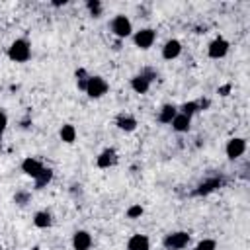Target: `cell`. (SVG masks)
I'll return each mask as SVG.
<instances>
[{
	"label": "cell",
	"instance_id": "12",
	"mask_svg": "<svg viewBox=\"0 0 250 250\" xmlns=\"http://www.w3.org/2000/svg\"><path fill=\"white\" fill-rule=\"evenodd\" d=\"M127 250H150V240L145 234H133L127 240Z\"/></svg>",
	"mask_w": 250,
	"mask_h": 250
},
{
	"label": "cell",
	"instance_id": "23",
	"mask_svg": "<svg viewBox=\"0 0 250 250\" xmlns=\"http://www.w3.org/2000/svg\"><path fill=\"white\" fill-rule=\"evenodd\" d=\"M215 248H217V242L211 240V238H205V240L197 242V246L193 250H215Z\"/></svg>",
	"mask_w": 250,
	"mask_h": 250
},
{
	"label": "cell",
	"instance_id": "14",
	"mask_svg": "<svg viewBox=\"0 0 250 250\" xmlns=\"http://www.w3.org/2000/svg\"><path fill=\"white\" fill-rule=\"evenodd\" d=\"M131 88L137 92V94H146L148 88H150V80L145 76V74H137L131 78Z\"/></svg>",
	"mask_w": 250,
	"mask_h": 250
},
{
	"label": "cell",
	"instance_id": "20",
	"mask_svg": "<svg viewBox=\"0 0 250 250\" xmlns=\"http://www.w3.org/2000/svg\"><path fill=\"white\" fill-rule=\"evenodd\" d=\"M197 109H199V104H197V102H186V104L180 105V113H184V115H188V117H191Z\"/></svg>",
	"mask_w": 250,
	"mask_h": 250
},
{
	"label": "cell",
	"instance_id": "4",
	"mask_svg": "<svg viewBox=\"0 0 250 250\" xmlns=\"http://www.w3.org/2000/svg\"><path fill=\"white\" fill-rule=\"evenodd\" d=\"M107 82H105V78H102V76H88V82H86V88H84V92L90 96V98H102L105 92H107Z\"/></svg>",
	"mask_w": 250,
	"mask_h": 250
},
{
	"label": "cell",
	"instance_id": "19",
	"mask_svg": "<svg viewBox=\"0 0 250 250\" xmlns=\"http://www.w3.org/2000/svg\"><path fill=\"white\" fill-rule=\"evenodd\" d=\"M51 180H53V170H51V168H43V170H41V174L35 178V188H37V189H41V188H45Z\"/></svg>",
	"mask_w": 250,
	"mask_h": 250
},
{
	"label": "cell",
	"instance_id": "17",
	"mask_svg": "<svg viewBox=\"0 0 250 250\" xmlns=\"http://www.w3.org/2000/svg\"><path fill=\"white\" fill-rule=\"evenodd\" d=\"M115 123H117V127L121 131H135L137 129V119L131 117V115H119Z\"/></svg>",
	"mask_w": 250,
	"mask_h": 250
},
{
	"label": "cell",
	"instance_id": "21",
	"mask_svg": "<svg viewBox=\"0 0 250 250\" xmlns=\"http://www.w3.org/2000/svg\"><path fill=\"white\" fill-rule=\"evenodd\" d=\"M86 8L90 10V14H92L94 18H98V16L102 14V2H100V0H88V2H86Z\"/></svg>",
	"mask_w": 250,
	"mask_h": 250
},
{
	"label": "cell",
	"instance_id": "6",
	"mask_svg": "<svg viewBox=\"0 0 250 250\" xmlns=\"http://www.w3.org/2000/svg\"><path fill=\"white\" fill-rule=\"evenodd\" d=\"M227 53H229V41L223 39V37L213 39V41L209 43V47H207V55H209L211 59H223Z\"/></svg>",
	"mask_w": 250,
	"mask_h": 250
},
{
	"label": "cell",
	"instance_id": "7",
	"mask_svg": "<svg viewBox=\"0 0 250 250\" xmlns=\"http://www.w3.org/2000/svg\"><path fill=\"white\" fill-rule=\"evenodd\" d=\"M227 156L230 158V160H236V158H240L242 154H244V150H246V141L244 139H240V137H234V139H230L229 143H227Z\"/></svg>",
	"mask_w": 250,
	"mask_h": 250
},
{
	"label": "cell",
	"instance_id": "8",
	"mask_svg": "<svg viewBox=\"0 0 250 250\" xmlns=\"http://www.w3.org/2000/svg\"><path fill=\"white\" fill-rule=\"evenodd\" d=\"M45 166L37 160V158H31V156H27L23 162H21V172L25 174V176H29V178H37L39 174H41V170H43Z\"/></svg>",
	"mask_w": 250,
	"mask_h": 250
},
{
	"label": "cell",
	"instance_id": "25",
	"mask_svg": "<svg viewBox=\"0 0 250 250\" xmlns=\"http://www.w3.org/2000/svg\"><path fill=\"white\" fill-rule=\"evenodd\" d=\"M215 186H219V180H213L211 184H205V186H201V189H199V191H211V189H215Z\"/></svg>",
	"mask_w": 250,
	"mask_h": 250
},
{
	"label": "cell",
	"instance_id": "26",
	"mask_svg": "<svg viewBox=\"0 0 250 250\" xmlns=\"http://www.w3.org/2000/svg\"><path fill=\"white\" fill-rule=\"evenodd\" d=\"M14 199H16V203H20V205H23V203L27 201V195H25V193H20V195H16Z\"/></svg>",
	"mask_w": 250,
	"mask_h": 250
},
{
	"label": "cell",
	"instance_id": "27",
	"mask_svg": "<svg viewBox=\"0 0 250 250\" xmlns=\"http://www.w3.org/2000/svg\"><path fill=\"white\" fill-rule=\"evenodd\" d=\"M0 250H2V248H0Z\"/></svg>",
	"mask_w": 250,
	"mask_h": 250
},
{
	"label": "cell",
	"instance_id": "22",
	"mask_svg": "<svg viewBox=\"0 0 250 250\" xmlns=\"http://www.w3.org/2000/svg\"><path fill=\"white\" fill-rule=\"evenodd\" d=\"M143 213H145V209H143L139 203H135V205H131V207L127 209V217H129V219H139Z\"/></svg>",
	"mask_w": 250,
	"mask_h": 250
},
{
	"label": "cell",
	"instance_id": "16",
	"mask_svg": "<svg viewBox=\"0 0 250 250\" xmlns=\"http://www.w3.org/2000/svg\"><path fill=\"white\" fill-rule=\"evenodd\" d=\"M51 223H53V219H51L49 211H37L33 215V225L39 229H47V227H51Z\"/></svg>",
	"mask_w": 250,
	"mask_h": 250
},
{
	"label": "cell",
	"instance_id": "18",
	"mask_svg": "<svg viewBox=\"0 0 250 250\" xmlns=\"http://www.w3.org/2000/svg\"><path fill=\"white\" fill-rule=\"evenodd\" d=\"M59 137H61L62 143H68V145L74 143V139H76V129H74V125H70V123L62 125L61 131H59Z\"/></svg>",
	"mask_w": 250,
	"mask_h": 250
},
{
	"label": "cell",
	"instance_id": "13",
	"mask_svg": "<svg viewBox=\"0 0 250 250\" xmlns=\"http://www.w3.org/2000/svg\"><path fill=\"white\" fill-rule=\"evenodd\" d=\"M172 123V129L174 131H178V133H186V131H189V125H191V117H188V115H184V113H176V117L170 121Z\"/></svg>",
	"mask_w": 250,
	"mask_h": 250
},
{
	"label": "cell",
	"instance_id": "9",
	"mask_svg": "<svg viewBox=\"0 0 250 250\" xmlns=\"http://www.w3.org/2000/svg\"><path fill=\"white\" fill-rule=\"evenodd\" d=\"M92 246V234L88 230H76L72 236V248L74 250H90Z\"/></svg>",
	"mask_w": 250,
	"mask_h": 250
},
{
	"label": "cell",
	"instance_id": "24",
	"mask_svg": "<svg viewBox=\"0 0 250 250\" xmlns=\"http://www.w3.org/2000/svg\"><path fill=\"white\" fill-rule=\"evenodd\" d=\"M6 125H8V117H6V113L0 109V137H2V133L6 131Z\"/></svg>",
	"mask_w": 250,
	"mask_h": 250
},
{
	"label": "cell",
	"instance_id": "15",
	"mask_svg": "<svg viewBox=\"0 0 250 250\" xmlns=\"http://www.w3.org/2000/svg\"><path fill=\"white\" fill-rule=\"evenodd\" d=\"M176 113H178V107L172 105V104H166V105H162L160 111H158V121H160V123H170V121L176 117Z\"/></svg>",
	"mask_w": 250,
	"mask_h": 250
},
{
	"label": "cell",
	"instance_id": "11",
	"mask_svg": "<svg viewBox=\"0 0 250 250\" xmlns=\"http://www.w3.org/2000/svg\"><path fill=\"white\" fill-rule=\"evenodd\" d=\"M115 162H117V152H115L113 148L102 150V152L98 154V158H96L98 168H109V166H113Z\"/></svg>",
	"mask_w": 250,
	"mask_h": 250
},
{
	"label": "cell",
	"instance_id": "2",
	"mask_svg": "<svg viewBox=\"0 0 250 250\" xmlns=\"http://www.w3.org/2000/svg\"><path fill=\"white\" fill-rule=\"evenodd\" d=\"M109 27H111V33H113L115 37H119V39L129 37V35H131V31H133L131 20H129L127 16H123V14H117V16L111 20Z\"/></svg>",
	"mask_w": 250,
	"mask_h": 250
},
{
	"label": "cell",
	"instance_id": "10",
	"mask_svg": "<svg viewBox=\"0 0 250 250\" xmlns=\"http://www.w3.org/2000/svg\"><path fill=\"white\" fill-rule=\"evenodd\" d=\"M180 53H182V43H180L178 39H168V41L164 43V47H162V57H164L166 61L176 59Z\"/></svg>",
	"mask_w": 250,
	"mask_h": 250
},
{
	"label": "cell",
	"instance_id": "5",
	"mask_svg": "<svg viewBox=\"0 0 250 250\" xmlns=\"http://www.w3.org/2000/svg\"><path fill=\"white\" fill-rule=\"evenodd\" d=\"M154 39H156V31L150 29V27H143V29H139L133 35V41H135V45L139 49H150L152 43H154Z\"/></svg>",
	"mask_w": 250,
	"mask_h": 250
},
{
	"label": "cell",
	"instance_id": "1",
	"mask_svg": "<svg viewBox=\"0 0 250 250\" xmlns=\"http://www.w3.org/2000/svg\"><path fill=\"white\" fill-rule=\"evenodd\" d=\"M8 57H10V61H14V62H25V61L31 57V47H29V43H27L25 39H16V41L10 45V49H8Z\"/></svg>",
	"mask_w": 250,
	"mask_h": 250
},
{
	"label": "cell",
	"instance_id": "3",
	"mask_svg": "<svg viewBox=\"0 0 250 250\" xmlns=\"http://www.w3.org/2000/svg\"><path fill=\"white\" fill-rule=\"evenodd\" d=\"M188 242H189V234H188L186 230L170 232V234H166L164 240H162V244H164L166 250H182V248L188 246Z\"/></svg>",
	"mask_w": 250,
	"mask_h": 250
}]
</instances>
